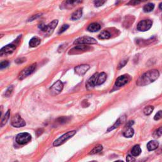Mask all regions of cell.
<instances>
[{
  "label": "cell",
  "instance_id": "obj_41",
  "mask_svg": "<svg viewBox=\"0 0 162 162\" xmlns=\"http://www.w3.org/2000/svg\"><path fill=\"white\" fill-rule=\"evenodd\" d=\"M159 8H160V9L162 10V3H161L160 5H159Z\"/></svg>",
  "mask_w": 162,
  "mask_h": 162
},
{
  "label": "cell",
  "instance_id": "obj_29",
  "mask_svg": "<svg viewBox=\"0 0 162 162\" xmlns=\"http://www.w3.org/2000/svg\"><path fill=\"white\" fill-rule=\"evenodd\" d=\"M153 110H154L153 106H146V107L144 109L143 112H144V115H149L153 112Z\"/></svg>",
  "mask_w": 162,
  "mask_h": 162
},
{
  "label": "cell",
  "instance_id": "obj_27",
  "mask_svg": "<svg viewBox=\"0 0 162 162\" xmlns=\"http://www.w3.org/2000/svg\"><path fill=\"white\" fill-rule=\"evenodd\" d=\"M103 150V146L101 145H98L96 146H95L91 151V152L89 153L90 155H94V154H96L99 152Z\"/></svg>",
  "mask_w": 162,
  "mask_h": 162
},
{
  "label": "cell",
  "instance_id": "obj_35",
  "mask_svg": "<svg viewBox=\"0 0 162 162\" xmlns=\"http://www.w3.org/2000/svg\"><path fill=\"white\" fill-rule=\"evenodd\" d=\"M105 0H95V1H94V5L97 7L103 5L105 3Z\"/></svg>",
  "mask_w": 162,
  "mask_h": 162
},
{
  "label": "cell",
  "instance_id": "obj_5",
  "mask_svg": "<svg viewBox=\"0 0 162 162\" xmlns=\"http://www.w3.org/2000/svg\"><path fill=\"white\" fill-rule=\"evenodd\" d=\"M74 45H94L97 41L95 39L88 36H83L79 37L74 41Z\"/></svg>",
  "mask_w": 162,
  "mask_h": 162
},
{
  "label": "cell",
  "instance_id": "obj_33",
  "mask_svg": "<svg viewBox=\"0 0 162 162\" xmlns=\"http://www.w3.org/2000/svg\"><path fill=\"white\" fill-rule=\"evenodd\" d=\"M69 25H67V24H65L64 25H62V27L60 29V30H59L58 34H60L63 33H64L65 30H66L67 29H69Z\"/></svg>",
  "mask_w": 162,
  "mask_h": 162
},
{
  "label": "cell",
  "instance_id": "obj_18",
  "mask_svg": "<svg viewBox=\"0 0 162 162\" xmlns=\"http://www.w3.org/2000/svg\"><path fill=\"white\" fill-rule=\"evenodd\" d=\"M82 15V8H79L72 13L71 19L73 21H77V20L80 19Z\"/></svg>",
  "mask_w": 162,
  "mask_h": 162
},
{
  "label": "cell",
  "instance_id": "obj_4",
  "mask_svg": "<svg viewBox=\"0 0 162 162\" xmlns=\"http://www.w3.org/2000/svg\"><path fill=\"white\" fill-rule=\"evenodd\" d=\"M32 137L29 133L27 132H23L18 134L16 137V142L21 145L26 144L30 141Z\"/></svg>",
  "mask_w": 162,
  "mask_h": 162
},
{
  "label": "cell",
  "instance_id": "obj_13",
  "mask_svg": "<svg viewBox=\"0 0 162 162\" xmlns=\"http://www.w3.org/2000/svg\"><path fill=\"white\" fill-rule=\"evenodd\" d=\"M98 76V74H95L89 79L86 84L87 88H88V89H91V88H94V86H97Z\"/></svg>",
  "mask_w": 162,
  "mask_h": 162
},
{
  "label": "cell",
  "instance_id": "obj_7",
  "mask_svg": "<svg viewBox=\"0 0 162 162\" xmlns=\"http://www.w3.org/2000/svg\"><path fill=\"white\" fill-rule=\"evenodd\" d=\"M153 24V22L150 20H143L140 21L137 25V29L141 32H145L150 29Z\"/></svg>",
  "mask_w": 162,
  "mask_h": 162
},
{
  "label": "cell",
  "instance_id": "obj_16",
  "mask_svg": "<svg viewBox=\"0 0 162 162\" xmlns=\"http://www.w3.org/2000/svg\"><path fill=\"white\" fill-rule=\"evenodd\" d=\"M159 146L158 142L156 141H151L147 144V148L149 151H153L158 148Z\"/></svg>",
  "mask_w": 162,
  "mask_h": 162
},
{
  "label": "cell",
  "instance_id": "obj_1",
  "mask_svg": "<svg viewBox=\"0 0 162 162\" xmlns=\"http://www.w3.org/2000/svg\"><path fill=\"white\" fill-rule=\"evenodd\" d=\"M160 73L157 70H149L144 73L139 78L137 81V85L139 86H144L155 82L159 77Z\"/></svg>",
  "mask_w": 162,
  "mask_h": 162
},
{
  "label": "cell",
  "instance_id": "obj_10",
  "mask_svg": "<svg viewBox=\"0 0 162 162\" xmlns=\"http://www.w3.org/2000/svg\"><path fill=\"white\" fill-rule=\"evenodd\" d=\"M16 49V46L13 44H10L3 47L0 51V55L4 56V55H8L12 53Z\"/></svg>",
  "mask_w": 162,
  "mask_h": 162
},
{
  "label": "cell",
  "instance_id": "obj_23",
  "mask_svg": "<svg viewBox=\"0 0 162 162\" xmlns=\"http://www.w3.org/2000/svg\"><path fill=\"white\" fill-rule=\"evenodd\" d=\"M155 8V5L153 3H148L143 7V11L145 13H149L152 11Z\"/></svg>",
  "mask_w": 162,
  "mask_h": 162
},
{
  "label": "cell",
  "instance_id": "obj_17",
  "mask_svg": "<svg viewBox=\"0 0 162 162\" xmlns=\"http://www.w3.org/2000/svg\"><path fill=\"white\" fill-rule=\"evenodd\" d=\"M107 76L105 72H102L98 74V79H97V86H100L103 84L105 82Z\"/></svg>",
  "mask_w": 162,
  "mask_h": 162
},
{
  "label": "cell",
  "instance_id": "obj_3",
  "mask_svg": "<svg viewBox=\"0 0 162 162\" xmlns=\"http://www.w3.org/2000/svg\"><path fill=\"white\" fill-rule=\"evenodd\" d=\"M76 134V130H72V131H69L66 132V134H64V135L58 138L57 140H55L53 143L54 146H58L62 144H64L65 141H66L70 138L74 136L75 134Z\"/></svg>",
  "mask_w": 162,
  "mask_h": 162
},
{
  "label": "cell",
  "instance_id": "obj_2",
  "mask_svg": "<svg viewBox=\"0 0 162 162\" xmlns=\"http://www.w3.org/2000/svg\"><path fill=\"white\" fill-rule=\"evenodd\" d=\"M58 23V21L57 20H54L53 21L50 23L48 25H44V24H41L39 26V28L41 29V31L43 33H45L46 35H50L53 33V30L54 29L56 28Z\"/></svg>",
  "mask_w": 162,
  "mask_h": 162
},
{
  "label": "cell",
  "instance_id": "obj_19",
  "mask_svg": "<svg viewBox=\"0 0 162 162\" xmlns=\"http://www.w3.org/2000/svg\"><path fill=\"white\" fill-rule=\"evenodd\" d=\"M41 43V39L37 37H34L30 39L29 41V46L31 48H34V47H36L40 45Z\"/></svg>",
  "mask_w": 162,
  "mask_h": 162
},
{
  "label": "cell",
  "instance_id": "obj_31",
  "mask_svg": "<svg viewBox=\"0 0 162 162\" xmlns=\"http://www.w3.org/2000/svg\"><path fill=\"white\" fill-rule=\"evenodd\" d=\"M13 87L12 86H10L8 88L6 91V92L5 93V96H6V97H9L10 96V95L13 93Z\"/></svg>",
  "mask_w": 162,
  "mask_h": 162
},
{
  "label": "cell",
  "instance_id": "obj_38",
  "mask_svg": "<svg viewBox=\"0 0 162 162\" xmlns=\"http://www.w3.org/2000/svg\"><path fill=\"white\" fill-rule=\"evenodd\" d=\"M126 160H127V161L131 162V161H135V158H134V157H133L131 155H128L127 158H126Z\"/></svg>",
  "mask_w": 162,
  "mask_h": 162
},
{
  "label": "cell",
  "instance_id": "obj_26",
  "mask_svg": "<svg viewBox=\"0 0 162 162\" xmlns=\"http://www.w3.org/2000/svg\"><path fill=\"white\" fill-rule=\"evenodd\" d=\"M90 48L88 46H85V45H79L77 46L76 47L73 49V50H76V51H88Z\"/></svg>",
  "mask_w": 162,
  "mask_h": 162
},
{
  "label": "cell",
  "instance_id": "obj_21",
  "mask_svg": "<svg viewBox=\"0 0 162 162\" xmlns=\"http://www.w3.org/2000/svg\"><path fill=\"white\" fill-rule=\"evenodd\" d=\"M124 118H125L124 116L120 117V118H118V119L117 120V121L115 122V124L112 126V127H111L110 129H108V132L111 131V130H113V129H116V128L119 127V126L120 125V124L124 120Z\"/></svg>",
  "mask_w": 162,
  "mask_h": 162
},
{
  "label": "cell",
  "instance_id": "obj_25",
  "mask_svg": "<svg viewBox=\"0 0 162 162\" xmlns=\"http://www.w3.org/2000/svg\"><path fill=\"white\" fill-rule=\"evenodd\" d=\"M134 130L132 127H128L127 130L124 132V136L125 137H132L134 136Z\"/></svg>",
  "mask_w": 162,
  "mask_h": 162
},
{
  "label": "cell",
  "instance_id": "obj_24",
  "mask_svg": "<svg viewBox=\"0 0 162 162\" xmlns=\"http://www.w3.org/2000/svg\"><path fill=\"white\" fill-rule=\"evenodd\" d=\"M10 110H8L7 112L5 113V115H4V117H3L2 120H1V127H3L4 125H5L6 122H8V120L9 118H10Z\"/></svg>",
  "mask_w": 162,
  "mask_h": 162
},
{
  "label": "cell",
  "instance_id": "obj_20",
  "mask_svg": "<svg viewBox=\"0 0 162 162\" xmlns=\"http://www.w3.org/2000/svg\"><path fill=\"white\" fill-rule=\"evenodd\" d=\"M141 149L140 148L139 145H135L131 150L132 155L134 156H139L141 154Z\"/></svg>",
  "mask_w": 162,
  "mask_h": 162
},
{
  "label": "cell",
  "instance_id": "obj_40",
  "mask_svg": "<svg viewBox=\"0 0 162 162\" xmlns=\"http://www.w3.org/2000/svg\"><path fill=\"white\" fill-rule=\"evenodd\" d=\"M133 124H134V121H129L128 122V124H127V125H126V127H127V128L130 127H132V125Z\"/></svg>",
  "mask_w": 162,
  "mask_h": 162
},
{
  "label": "cell",
  "instance_id": "obj_12",
  "mask_svg": "<svg viewBox=\"0 0 162 162\" xmlns=\"http://www.w3.org/2000/svg\"><path fill=\"white\" fill-rule=\"evenodd\" d=\"M89 68H90V66L88 65H79L75 68V72H76V73L78 74L79 76H82L88 72V70L89 69Z\"/></svg>",
  "mask_w": 162,
  "mask_h": 162
},
{
  "label": "cell",
  "instance_id": "obj_14",
  "mask_svg": "<svg viewBox=\"0 0 162 162\" xmlns=\"http://www.w3.org/2000/svg\"><path fill=\"white\" fill-rule=\"evenodd\" d=\"M82 2V0H66L65 2V6L66 8H73L77 4Z\"/></svg>",
  "mask_w": 162,
  "mask_h": 162
},
{
  "label": "cell",
  "instance_id": "obj_39",
  "mask_svg": "<svg viewBox=\"0 0 162 162\" xmlns=\"http://www.w3.org/2000/svg\"><path fill=\"white\" fill-rule=\"evenodd\" d=\"M39 16H40V14H37V15H33V17H31V18L29 19V21H34V20L35 18H37L39 17Z\"/></svg>",
  "mask_w": 162,
  "mask_h": 162
},
{
  "label": "cell",
  "instance_id": "obj_9",
  "mask_svg": "<svg viewBox=\"0 0 162 162\" xmlns=\"http://www.w3.org/2000/svg\"><path fill=\"white\" fill-rule=\"evenodd\" d=\"M63 88H64V84H63V83L60 81H58L51 87L50 91L51 94H53V95H55V94L60 93L62 92V91L63 90Z\"/></svg>",
  "mask_w": 162,
  "mask_h": 162
},
{
  "label": "cell",
  "instance_id": "obj_22",
  "mask_svg": "<svg viewBox=\"0 0 162 162\" xmlns=\"http://www.w3.org/2000/svg\"><path fill=\"white\" fill-rule=\"evenodd\" d=\"M111 37V34L107 30H103L99 34L98 38L100 39H106Z\"/></svg>",
  "mask_w": 162,
  "mask_h": 162
},
{
  "label": "cell",
  "instance_id": "obj_32",
  "mask_svg": "<svg viewBox=\"0 0 162 162\" xmlns=\"http://www.w3.org/2000/svg\"><path fill=\"white\" fill-rule=\"evenodd\" d=\"M128 62V59H125V60H122L120 62V64H118V69H121L122 68H123V67L124 66H125V65L127 64Z\"/></svg>",
  "mask_w": 162,
  "mask_h": 162
},
{
  "label": "cell",
  "instance_id": "obj_30",
  "mask_svg": "<svg viewBox=\"0 0 162 162\" xmlns=\"http://www.w3.org/2000/svg\"><path fill=\"white\" fill-rule=\"evenodd\" d=\"M161 135H162V126L160 128L158 129L157 130H156L154 132V133L153 134V136L155 138L160 137Z\"/></svg>",
  "mask_w": 162,
  "mask_h": 162
},
{
  "label": "cell",
  "instance_id": "obj_11",
  "mask_svg": "<svg viewBox=\"0 0 162 162\" xmlns=\"http://www.w3.org/2000/svg\"><path fill=\"white\" fill-rule=\"evenodd\" d=\"M129 81V77L128 76H126V75H123V76H121L118 77L115 81V85L117 88H120L122 86H124L127 83H128Z\"/></svg>",
  "mask_w": 162,
  "mask_h": 162
},
{
  "label": "cell",
  "instance_id": "obj_6",
  "mask_svg": "<svg viewBox=\"0 0 162 162\" xmlns=\"http://www.w3.org/2000/svg\"><path fill=\"white\" fill-rule=\"evenodd\" d=\"M36 65H37L36 64H33V65H31L29 66L28 67H27V68H25V69H23L19 74L18 79L23 80V79H25V77L30 76V74H32L34 72V70H35V68H36Z\"/></svg>",
  "mask_w": 162,
  "mask_h": 162
},
{
  "label": "cell",
  "instance_id": "obj_37",
  "mask_svg": "<svg viewBox=\"0 0 162 162\" xmlns=\"http://www.w3.org/2000/svg\"><path fill=\"white\" fill-rule=\"evenodd\" d=\"M25 60L26 59L25 58H18L17 60H15V62L18 64H22V63L24 62Z\"/></svg>",
  "mask_w": 162,
  "mask_h": 162
},
{
  "label": "cell",
  "instance_id": "obj_28",
  "mask_svg": "<svg viewBox=\"0 0 162 162\" xmlns=\"http://www.w3.org/2000/svg\"><path fill=\"white\" fill-rule=\"evenodd\" d=\"M147 1L148 0H130V1L127 3V5L134 6V5H139V4H141L142 3H144Z\"/></svg>",
  "mask_w": 162,
  "mask_h": 162
},
{
  "label": "cell",
  "instance_id": "obj_8",
  "mask_svg": "<svg viewBox=\"0 0 162 162\" xmlns=\"http://www.w3.org/2000/svg\"><path fill=\"white\" fill-rule=\"evenodd\" d=\"M11 124L14 127H22L26 125L24 120L18 114H16L13 115L11 120Z\"/></svg>",
  "mask_w": 162,
  "mask_h": 162
},
{
  "label": "cell",
  "instance_id": "obj_36",
  "mask_svg": "<svg viewBox=\"0 0 162 162\" xmlns=\"http://www.w3.org/2000/svg\"><path fill=\"white\" fill-rule=\"evenodd\" d=\"M161 118H162V111H161L160 110V111L158 112V113L155 115V117H154V119H155V120H158Z\"/></svg>",
  "mask_w": 162,
  "mask_h": 162
},
{
  "label": "cell",
  "instance_id": "obj_34",
  "mask_svg": "<svg viewBox=\"0 0 162 162\" xmlns=\"http://www.w3.org/2000/svg\"><path fill=\"white\" fill-rule=\"evenodd\" d=\"M8 65H9V62L8 61L6 60L3 61L1 62V64H0V68H1V69L6 68V67L8 66Z\"/></svg>",
  "mask_w": 162,
  "mask_h": 162
},
{
  "label": "cell",
  "instance_id": "obj_15",
  "mask_svg": "<svg viewBox=\"0 0 162 162\" xmlns=\"http://www.w3.org/2000/svg\"><path fill=\"white\" fill-rule=\"evenodd\" d=\"M101 29V26L98 23H92L88 26V30L91 33H95L98 32V30H100Z\"/></svg>",
  "mask_w": 162,
  "mask_h": 162
}]
</instances>
